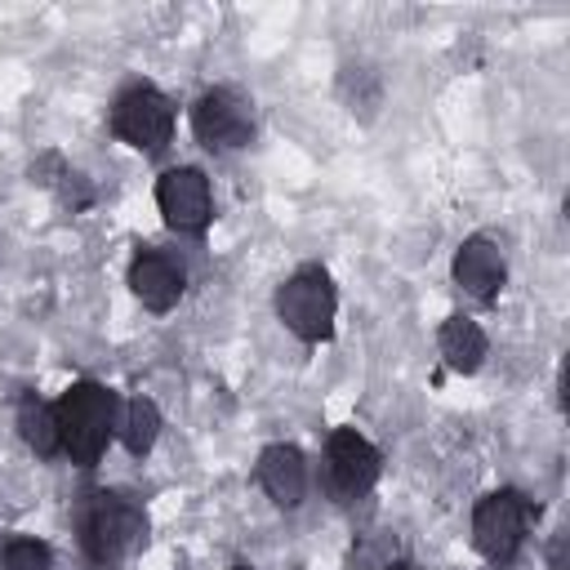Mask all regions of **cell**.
<instances>
[{
  "label": "cell",
  "instance_id": "cell-1",
  "mask_svg": "<svg viewBox=\"0 0 570 570\" xmlns=\"http://www.w3.org/2000/svg\"><path fill=\"white\" fill-rule=\"evenodd\" d=\"M53 414H58V436H62V450L71 454V463L94 468L116 428V396L102 383H71L58 396Z\"/></svg>",
  "mask_w": 570,
  "mask_h": 570
},
{
  "label": "cell",
  "instance_id": "cell-2",
  "mask_svg": "<svg viewBox=\"0 0 570 570\" xmlns=\"http://www.w3.org/2000/svg\"><path fill=\"white\" fill-rule=\"evenodd\" d=\"M142 530H147V517L134 499L125 494H94L80 512V543L89 552V561L98 570H111L120 566L138 543H142Z\"/></svg>",
  "mask_w": 570,
  "mask_h": 570
},
{
  "label": "cell",
  "instance_id": "cell-3",
  "mask_svg": "<svg viewBox=\"0 0 570 570\" xmlns=\"http://www.w3.org/2000/svg\"><path fill=\"white\" fill-rule=\"evenodd\" d=\"M334 312H338V298H334V285H330V276H325L321 267H303V272H294V276L276 289V316H281L285 330L298 334L303 343L330 338Z\"/></svg>",
  "mask_w": 570,
  "mask_h": 570
},
{
  "label": "cell",
  "instance_id": "cell-4",
  "mask_svg": "<svg viewBox=\"0 0 570 570\" xmlns=\"http://www.w3.org/2000/svg\"><path fill=\"white\" fill-rule=\"evenodd\" d=\"M111 129L120 142L138 147V151H165V142L174 138V107L160 89L151 85H134L116 98L111 107Z\"/></svg>",
  "mask_w": 570,
  "mask_h": 570
},
{
  "label": "cell",
  "instance_id": "cell-5",
  "mask_svg": "<svg viewBox=\"0 0 570 570\" xmlns=\"http://www.w3.org/2000/svg\"><path fill=\"white\" fill-rule=\"evenodd\" d=\"M525 521H530V508L517 490H494L476 503L472 512V543L485 561L494 566H508L525 539Z\"/></svg>",
  "mask_w": 570,
  "mask_h": 570
},
{
  "label": "cell",
  "instance_id": "cell-6",
  "mask_svg": "<svg viewBox=\"0 0 570 570\" xmlns=\"http://www.w3.org/2000/svg\"><path fill=\"white\" fill-rule=\"evenodd\" d=\"M191 129L209 151H232L254 138V107L236 89H209L191 107Z\"/></svg>",
  "mask_w": 570,
  "mask_h": 570
},
{
  "label": "cell",
  "instance_id": "cell-7",
  "mask_svg": "<svg viewBox=\"0 0 570 570\" xmlns=\"http://www.w3.org/2000/svg\"><path fill=\"white\" fill-rule=\"evenodd\" d=\"M156 205L160 218L174 232H205L214 218V196H209V178L200 169H165L156 183Z\"/></svg>",
  "mask_w": 570,
  "mask_h": 570
},
{
  "label": "cell",
  "instance_id": "cell-8",
  "mask_svg": "<svg viewBox=\"0 0 570 570\" xmlns=\"http://www.w3.org/2000/svg\"><path fill=\"white\" fill-rule=\"evenodd\" d=\"M325 459H330V485H334L338 499H361L379 481V468H383L379 450L356 428H338L330 436Z\"/></svg>",
  "mask_w": 570,
  "mask_h": 570
},
{
  "label": "cell",
  "instance_id": "cell-9",
  "mask_svg": "<svg viewBox=\"0 0 570 570\" xmlns=\"http://www.w3.org/2000/svg\"><path fill=\"white\" fill-rule=\"evenodd\" d=\"M129 289H134V298H138L142 307L169 312V307L183 298V267H178L169 254L147 249V254H138V258L129 263Z\"/></svg>",
  "mask_w": 570,
  "mask_h": 570
},
{
  "label": "cell",
  "instance_id": "cell-10",
  "mask_svg": "<svg viewBox=\"0 0 570 570\" xmlns=\"http://www.w3.org/2000/svg\"><path fill=\"white\" fill-rule=\"evenodd\" d=\"M258 485L276 508H298L307 494V463L298 445H267L258 454Z\"/></svg>",
  "mask_w": 570,
  "mask_h": 570
},
{
  "label": "cell",
  "instance_id": "cell-11",
  "mask_svg": "<svg viewBox=\"0 0 570 570\" xmlns=\"http://www.w3.org/2000/svg\"><path fill=\"white\" fill-rule=\"evenodd\" d=\"M503 276H508V267H503V254H499L494 240L468 236V240L459 245V254H454V281H459L472 298H485V303H490V298L503 289Z\"/></svg>",
  "mask_w": 570,
  "mask_h": 570
},
{
  "label": "cell",
  "instance_id": "cell-12",
  "mask_svg": "<svg viewBox=\"0 0 570 570\" xmlns=\"http://www.w3.org/2000/svg\"><path fill=\"white\" fill-rule=\"evenodd\" d=\"M436 343H441L445 365H450V370H459V374H476V370H481V361H485V352H490L485 330H481L472 316H450V321L441 325Z\"/></svg>",
  "mask_w": 570,
  "mask_h": 570
},
{
  "label": "cell",
  "instance_id": "cell-13",
  "mask_svg": "<svg viewBox=\"0 0 570 570\" xmlns=\"http://www.w3.org/2000/svg\"><path fill=\"white\" fill-rule=\"evenodd\" d=\"M18 432H22V441H27L40 459H53V454L62 450L58 414H53V405H45L36 392H27V396L18 401Z\"/></svg>",
  "mask_w": 570,
  "mask_h": 570
},
{
  "label": "cell",
  "instance_id": "cell-14",
  "mask_svg": "<svg viewBox=\"0 0 570 570\" xmlns=\"http://www.w3.org/2000/svg\"><path fill=\"white\" fill-rule=\"evenodd\" d=\"M120 436H125V450H129V454H147V450L156 445V436H160V410H156V401L134 396V401L125 405Z\"/></svg>",
  "mask_w": 570,
  "mask_h": 570
},
{
  "label": "cell",
  "instance_id": "cell-15",
  "mask_svg": "<svg viewBox=\"0 0 570 570\" xmlns=\"http://www.w3.org/2000/svg\"><path fill=\"white\" fill-rule=\"evenodd\" d=\"M0 570H53V552L40 539H9L0 548Z\"/></svg>",
  "mask_w": 570,
  "mask_h": 570
},
{
  "label": "cell",
  "instance_id": "cell-16",
  "mask_svg": "<svg viewBox=\"0 0 570 570\" xmlns=\"http://www.w3.org/2000/svg\"><path fill=\"white\" fill-rule=\"evenodd\" d=\"M387 570H410V566H405V561H396V566H387Z\"/></svg>",
  "mask_w": 570,
  "mask_h": 570
},
{
  "label": "cell",
  "instance_id": "cell-17",
  "mask_svg": "<svg viewBox=\"0 0 570 570\" xmlns=\"http://www.w3.org/2000/svg\"><path fill=\"white\" fill-rule=\"evenodd\" d=\"M232 570H249V566H232Z\"/></svg>",
  "mask_w": 570,
  "mask_h": 570
}]
</instances>
